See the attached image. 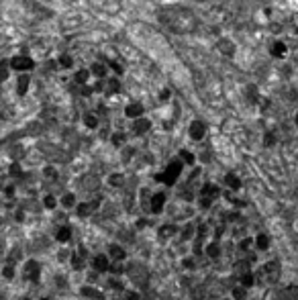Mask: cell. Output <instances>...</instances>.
Masks as SVG:
<instances>
[{"mask_svg":"<svg viewBox=\"0 0 298 300\" xmlns=\"http://www.w3.org/2000/svg\"><path fill=\"white\" fill-rule=\"evenodd\" d=\"M280 272H282L280 270V264L276 260H272V262L262 264L260 272L256 274V280L262 282V284H276L280 280Z\"/></svg>","mask_w":298,"mask_h":300,"instance_id":"obj_1","label":"cell"},{"mask_svg":"<svg viewBox=\"0 0 298 300\" xmlns=\"http://www.w3.org/2000/svg\"><path fill=\"white\" fill-rule=\"evenodd\" d=\"M182 168H184V164L176 158L174 162H170V164H168V168H166L162 174H158V176H156V180H158V182H162V184H166V186H174V184L178 182L180 174H182Z\"/></svg>","mask_w":298,"mask_h":300,"instance_id":"obj_2","label":"cell"},{"mask_svg":"<svg viewBox=\"0 0 298 300\" xmlns=\"http://www.w3.org/2000/svg\"><path fill=\"white\" fill-rule=\"evenodd\" d=\"M41 274H43V266L39 264V260H35V258H27V260L23 262V266H21V276H23L27 282L39 284Z\"/></svg>","mask_w":298,"mask_h":300,"instance_id":"obj_3","label":"cell"},{"mask_svg":"<svg viewBox=\"0 0 298 300\" xmlns=\"http://www.w3.org/2000/svg\"><path fill=\"white\" fill-rule=\"evenodd\" d=\"M111 266H113V262H111V258L107 256V252L92 254V256H90V262H88V270L96 272L98 276L109 274V272H111Z\"/></svg>","mask_w":298,"mask_h":300,"instance_id":"obj_4","label":"cell"},{"mask_svg":"<svg viewBox=\"0 0 298 300\" xmlns=\"http://www.w3.org/2000/svg\"><path fill=\"white\" fill-rule=\"evenodd\" d=\"M166 207H168V194L166 192H154L149 196V213L152 215H164L166 213Z\"/></svg>","mask_w":298,"mask_h":300,"instance_id":"obj_5","label":"cell"},{"mask_svg":"<svg viewBox=\"0 0 298 300\" xmlns=\"http://www.w3.org/2000/svg\"><path fill=\"white\" fill-rule=\"evenodd\" d=\"M98 207H101V203H98L96 198H94V200H80L74 213H76V217H78V219L86 221V219H90V217L94 215V211H96Z\"/></svg>","mask_w":298,"mask_h":300,"instance_id":"obj_6","label":"cell"},{"mask_svg":"<svg viewBox=\"0 0 298 300\" xmlns=\"http://www.w3.org/2000/svg\"><path fill=\"white\" fill-rule=\"evenodd\" d=\"M107 256L111 258L113 264H125L129 258V252L125 249V245L121 243H109L107 245Z\"/></svg>","mask_w":298,"mask_h":300,"instance_id":"obj_7","label":"cell"},{"mask_svg":"<svg viewBox=\"0 0 298 300\" xmlns=\"http://www.w3.org/2000/svg\"><path fill=\"white\" fill-rule=\"evenodd\" d=\"M72 237H74V229H72L70 223L58 225V229H56V233H54V239H56L58 245H68V243L72 241Z\"/></svg>","mask_w":298,"mask_h":300,"instance_id":"obj_8","label":"cell"},{"mask_svg":"<svg viewBox=\"0 0 298 300\" xmlns=\"http://www.w3.org/2000/svg\"><path fill=\"white\" fill-rule=\"evenodd\" d=\"M180 235V227L176 223H164L158 227V239L160 241H172Z\"/></svg>","mask_w":298,"mask_h":300,"instance_id":"obj_9","label":"cell"},{"mask_svg":"<svg viewBox=\"0 0 298 300\" xmlns=\"http://www.w3.org/2000/svg\"><path fill=\"white\" fill-rule=\"evenodd\" d=\"M78 194L76 192H72V190H68V192H64L62 196H60V209L62 211H66V213H70V211H76V207H78Z\"/></svg>","mask_w":298,"mask_h":300,"instance_id":"obj_10","label":"cell"},{"mask_svg":"<svg viewBox=\"0 0 298 300\" xmlns=\"http://www.w3.org/2000/svg\"><path fill=\"white\" fill-rule=\"evenodd\" d=\"M21 266H17V262H5L3 268H0V278L5 282H15V278L19 276V270Z\"/></svg>","mask_w":298,"mask_h":300,"instance_id":"obj_11","label":"cell"},{"mask_svg":"<svg viewBox=\"0 0 298 300\" xmlns=\"http://www.w3.org/2000/svg\"><path fill=\"white\" fill-rule=\"evenodd\" d=\"M78 294L82 296V298H86V300H103L105 298V294L98 290L96 286H90V284H82V286H78Z\"/></svg>","mask_w":298,"mask_h":300,"instance_id":"obj_12","label":"cell"},{"mask_svg":"<svg viewBox=\"0 0 298 300\" xmlns=\"http://www.w3.org/2000/svg\"><path fill=\"white\" fill-rule=\"evenodd\" d=\"M72 258H74V249L68 247V245H60V249L56 252V262L60 266H70Z\"/></svg>","mask_w":298,"mask_h":300,"instance_id":"obj_13","label":"cell"},{"mask_svg":"<svg viewBox=\"0 0 298 300\" xmlns=\"http://www.w3.org/2000/svg\"><path fill=\"white\" fill-rule=\"evenodd\" d=\"M270 245H272V237H270L268 233H258V235L254 237V249H256L258 254L268 252Z\"/></svg>","mask_w":298,"mask_h":300,"instance_id":"obj_14","label":"cell"},{"mask_svg":"<svg viewBox=\"0 0 298 300\" xmlns=\"http://www.w3.org/2000/svg\"><path fill=\"white\" fill-rule=\"evenodd\" d=\"M221 254H223V249H221V243H219V241L209 239V241L205 243V256H207L209 260H219Z\"/></svg>","mask_w":298,"mask_h":300,"instance_id":"obj_15","label":"cell"},{"mask_svg":"<svg viewBox=\"0 0 298 300\" xmlns=\"http://www.w3.org/2000/svg\"><path fill=\"white\" fill-rule=\"evenodd\" d=\"M41 205H43V209L45 211H49V213H54V211H58L60 209V196H56V194H43L41 196Z\"/></svg>","mask_w":298,"mask_h":300,"instance_id":"obj_16","label":"cell"},{"mask_svg":"<svg viewBox=\"0 0 298 300\" xmlns=\"http://www.w3.org/2000/svg\"><path fill=\"white\" fill-rule=\"evenodd\" d=\"M207 135V125L203 121H192L190 123V137L194 141H203Z\"/></svg>","mask_w":298,"mask_h":300,"instance_id":"obj_17","label":"cell"},{"mask_svg":"<svg viewBox=\"0 0 298 300\" xmlns=\"http://www.w3.org/2000/svg\"><path fill=\"white\" fill-rule=\"evenodd\" d=\"M221 194H223V192H221V186H219V184L207 182V184H203L201 194H198V196H207V198H211V200H217Z\"/></svg>","mask_w":298,"mask_h":300,"instance_id":"obj_18","label":"cell"},{"mask_svg":"<svg viewBox=\"0 0 298 300\" xmlns=\"http://www.w3.org/2000/svg\"><path fill=\"white\" fill-rule=\"evenodd\" d=\"M178 239H182V241H194V239H196V225H194L192 221H186V223L180 227Z\"/></svg>","mask_w":298,"mask_h":300,"instance_id":"obj_19","label":"cell"},{"mask_svg":"<svg viewBox=\"0 0 298 300\" xmlns=\"http://www.w3.org/2000/svg\"><path fill=\"white\" fill-rule=\"evenodd\" d=\"M225 186H227V190H231V192H237V190H241L243 182H241V178H239L237 174L229 172V174L225 176Z\"/></svg>","mask_w":298,"mask_h":300,"instance_id":"obj_20","label":"cell"},{"mask_svg":"<svg viewBox=\"0 0 298 300\" xmlns=\"http://www.w3.org/2000/svg\"><path fill=\"white\" fill-rule=\"evenodd\" d=\"M239 284L243 286V288H247V290H252L256 284H258V280H256V274L250 270V272H243V274H239Z\"/></svg>","mask_w":298,"mask_h":300,"instance_id":"obj_21","label":"cell"},{"mask_svg":"<svg viewBox=\"0 0 298 300\" xmlns=\"http://www.w3.org/2000/svg\"><path fill=\"white\" fill-rule=\"evenodd\" d=\"M233 300H247L250 298V290L247 288H243L241 284H235L233 288H231V294H229Z\"/></svg>","mask_w":298,"mask_h":300,"instance_id":"obj_22","label":"cell"},{"mask_svg":"<svg viewBox=\"0 0 298 300\" xmlns=\"http://www.w3.org/2000/svg\"><path fill=\"white\" fill-rule=\"evenodd\" d=\"M149 129H152V121H147V119H137L135 125H133V133L135 135H145Z\"/></svg>","mask_w":298,"mask_h":300,"instance_id":"obj_23","label":"cell"},{"mask_svg":"<svg viewBox=\"0 0 298 300\" xmlns=\"http://www.w3.org/2000/svg\"><path fill=\"white\" fill-rule=\"evenodd\" d=\"M180 266H182V270H186V272H194V270H196V258H194L192 254H186V256L180 258Z\"/></svg>","mask_w":298,"mask_h":300,"instance_id":"obj_24","label":"cell"},{"mask_svg":"<svg viewBox=\"0 0 298 300\" xmlns=\"http://www.w3.org/2000/svg\"><path fill=\"white\" fill-rule=\"evenodd\" d=\"M211 227L209 223H198L196 225V239H201V241H209V235H211Z\"/></svg>","mask_w":298,"mask_h":300,"instance_id":"obj_25","label":"cell"},{"mask_svg":"<svg viewBox=\"0 0 298 300\" xmlns=\"http://www.w3.org/2000/svg\"><path fill=\"white\" fill-rule=\"evenodd\" d=\"M278 300H298V288L296 286H288L280 292Z\"/></svg>","mask_w":298,"mask_h":300,"instance_id":"obj_26","label":"cell"},{"mask_svg":"<svg viewBox=\"0 0 298 300\" xmlns=\"http://www.w3.org/2000/svg\"><path fill=\"white\" fill-rule=\"evenodd\" d=\"M125 115L129 117V119H141V115H143V107L141 105H129L127 109H125Z\"/></svg>","mask_w":298,"mask_h":300,"instance_id":"obj_27","label":"cell"},{"mask_svg":"<svg viewBox=\"0 0 298 300\" xmlns=\"http://www.w3.org/2000/svg\"><path fill=\"white\" fill-rule=\"evenodd\" d=\"M107 184H109L111 188H121V186L125 184V176L119 174V172H115V174H111V176L107 178Z\"/></svg>","mask_w":298,"mask_h":300,"instance_id":"obj_28","label":"cell"},{"mask_svg":"<svg viewBox=\"0 0 298 300\" xmlns=\"http://www.w3.org/2000/svg\"><path fill=\"white\" fill-rule=\"evenodd\" d=\"M11 66H13L15 70H29V68H33V62H31L29 58H15Z\"/></svg>","mask_w":298,"mask_h":300,"instance_id":"obj_29","label":"cell"},{"mask_svg":"<svg viewBox=\"0 0 298 300\" xmlns=\"http://www.w3.org/2000/svg\"><path fill=\"white\" fill-rule=\"evenodd\" d=\"M180 162L184 166H194L196 164V156L192 152H188V149H182V152H180Z\"/></svg>","mask_w":298,"mask_h":300,"instance_id":"obj_30","label":"cell"},{"mask_svg":"<svg viewBox=\"0 0 298 300\" xmlns=\"http://www.w3.org/2000/svg\"><path fill=\"white\" fill-rule=\"evenodd\" d=\"M196 205H198V209L201 211H211L213 209V205H215V200H211V198H207V196H198V200H196Z\"/></svg>","mask_w":298,"mask_h":300,"instance_id":"obj_31","label":"cell"},{"mask_svg":"<svg viewBox=\"0 0 298 300\" xmlns=\"http://www.w3.org/2000/svg\"><path fill=\"white\" fill-rule=\"evenodd\" d=\"M237 247H239V252H252V247H254V237H245V239H241V241L237 243Z\"/></svg>","mask_w":298,"mask_h":300,"instance_id":"obj_32","label":"cell"},{"mask_svg":"<svg viewBox=\"0 0 298 300\" xmlns=\"http://www.w3.org/2000/svg\"><path fill=\"white\" fill-rule=\"evenodd\" d=\"M43 176H45L47 180H58L60 174H58V170H56L54 166H45V168H43Z\"/></svg>","mask_w":298,"mask_h":300,"instance_id":"obj_33","label":"cell"},{"mask_svg":"<svg viewBox=\"0 0 298 300\" xmlns=\"http://www.w3.org/2000/svg\"><path fill=\"white\" fill-rule=\"evenodd\" d=\"M3 192H5L7 198H15V196H17V186H15L13 182H11V184H5V186H3Z\"/></svg>","mask_w":298,"mask_h":300,"instance_id":"obj_34","label":"cell"},{"mask_svg":"<svg viewBox=\"0 0 298 300\" xmlns=\"http://www.w3.org/2000/svg\"><path fill=\"white\" fill-rule=\"evenodd\" d=\"M84 123H86V127H90V129H96V127H98V119H96L94 115H86Z\"/></svg>","mask_w":298,"mask_h":300,"instance_id":"obj_35","label":"cell"},{"mask_svg":"<svg viewBox=\"0 0 298 300\" xmlns=\"http://www.w3.org/2000/svg\"><path fill=\"white\" fill-rule=\"evenodd\" d=\"M111 141H113V143H115V145H117V147H121V145H123V143H125V141H127V137H125V133H115V135H113V139H111Z\"/></svg>","mask_w":298,"mask_h":300,"instance_id":"obj_36","label":"cell"},{"mask_svg":"<svg viewBox=\"0 0 298 300\" xmlns=\"http://www.w3.org/2000/svg\"><path fill=\"white\" fill-rule=\"evenodd\" d=\"M135 227H137V231L147 229V227H149V219H147V217H139V219H137V223H135Z\"/></svg>","mask_w":298,"mask_h":300,"instance_id":"obj_37","label":"cell"},{"mask_svg":"<svg viewBox=\"0 0 298 300\" xmlns=\"http://www.w3.org/2000/svg\"><path fill=\"white\" fill-rule=\"evenodd\" d=\"M272 54H274V56H284V54H286L284 43H276V45L272 47Z\"/></svg>","mask_w":298,"mask_h":300,"instance_id":"obj_38","label":"cell"},{"mask_svg":"<svg viewBox=\"0 0 298 300\" xmlns=\"http://www.w3.org/2000/svg\"><path fill=\"white\" fill-rule=\"evenodd\" d=\"M21 174H23V172H21V166H19V164H13V166L9 168V176H11V178L21 176Z\"/></svg>","mask_w":298,"mask_h":300,"instance_id":"obj_39","label":"cell"},{"mask_svg":"<svg viewBox=\"0 0 298 300\" xmlns=\"http://www.w3.org/2000/svg\"><path fill=\"white\" fill-rule=\"evenodd\" d=\"M27 86H29V80L23 78V80L19 82V94H25V92H27Z\"/></svg>","mask_w":298,"mask_h":300,"instance_id":"obj_40","label":"cell"},{"mask_svg":"<svg viewBox=\"0 0 298 300\" xmlns=\"http://www.w3.org/2000/svg\"><path fill=\"white\" fill-rule=\"evenodd\" d=\"M76 80H78L80 84H84V82L88 80V72H78V74H76Z\"/></svg>","mask_w":298,"mask_h":300,"instance_id":"obj_41","label":"cell"},{"mask_svg":"<svg viewBox=\"0 0 298 300\" xmlns=\"http://www.w3.org/2000/svg\"><path fill=\"white\" fill-rule=\"evenodd\" d=\"M60 64H62L64 68H70V66H72V58H68V56H62V60H60Z\"/></svg>","mask_w":298,"mask_h":300,"instance_id":"obj_42","label":"cell"},{"mask_svg":"<svg viewBox=\"0 0 298 300\" xmlns=\"http://www.w3.org/2000/svg\"><path fill=\"white\" fill-rule=\"evenodd\" d=\"M94 74H98V76H105V66H94Z\"/></svg>","mask_w":298,"mask_h":300,"instance_id":"obj_43","label":"cell"},{"mask_svg":"<svg viewBox=\"0 0 298 300\" xmlns=\"http://www.w3.org/2000/svg\"><path fill=\"white\" fill-rule=\"evenodd\" d=\"M264 141H266V145H274V135H272V133H268Z\"/></svg>","mask_w":298,"mask_h":300,"instance_id":"obj_44","label":"cell"},{"mask_svg":"<svg viewBox=\"0 0 298 300\" xmlns=\"http://www.w3.org/2000/svg\"><path fill=\"white\" fill-rule=\"evenodd\" d=\"M123 156H125V160H131V158H133V149H131V147L125 149V154H123Z\"/></svg>","mask_w":298,"mask_h":300,"instance_id":"obj_45","label":"cell"},{"mask_svg":"<svg viewBox=\"0 0 298 300\" xmlns=\"http://www.w3.org/2000/svg\"><path fill=\"white\" fill-rule=\"evenodd\" d=\"M19 300H37V298H33V296H29V294H23V296H19Z\"/></svg>","mask_w":298,"mask_h":300,"instance_id":"obj_46","label":"cell"},{"mask_svg":"<svg viewBox=\"0 0 298 300\" xmlns=\"http://www.w3.org/2000/svg\"><path fill=\"white\" fill-rule=\"evenodd\" d=\"M37 300H54V298H52V296H39Z\"/></svg>","mask_w":298,"mask_h":300,"instance_id":"obj_47","label":"cell"},{"mask_svg":"<svg viewBox=\"0 0 298 300\" xmlns=\"http://www.w3.org/2000/svg\"><path fill=\"white\" fill-rule=\"evenodd\" d=\"M7 78V72L5 70H0V80H5Z\"/></svg>","mask_w":298,"mask_h":300,"instance_id":"obj_48","label":"cell"},{"mask_svg":"<svg viewBox=\"0 0 298 300\" xmlns=\"http://www.w3.org/2000/svg\"><path fill=\"white\" fill-rule=\"evenodd\" d=\"M215 300H233L231 296H221V298H215Z\"/></svg>","mask_w":298,"mask_h":300,"instance_id":"obj_49","label":"cell"},{"mask_svg":"<svg viewBox=\"0 0 298 300\" xmlns=\"http://www.w3.org/2000/svg\"><path fill=\"white\" fill-rule=\"evenodd\" d=\"M294 121H296V127H298V115H296V119H294Z\"/></svg>","mask_w":298,"mask_h":300,"instance_id":"obj_50","label":"cell"},{"mask_svg":"<svg viewBox=\"0 0 298 300\" xmlns=\"http://www.w3.org/2000/svg\"><path fill=\"white\" fill-rule=\"evenodd\" d=\"M0 268H3V264H0Z\"/></svg>","mask_w":298,"mask_h":300,"instance_id":"obj_51","label":"cell"},{"mask_svg":"<svg viewBox=\"0 0 298 300\" xmlns=\"http://www.w3.org/2000/svg\"><path fill=\"white\" fill-rule=\"evenodd\" d=\"M0 300H3V298H0Z\"/></svg>","mask_w":298,"mask_h":300,"instance_id":"obj_52","label":"cell"}]
</instances>
